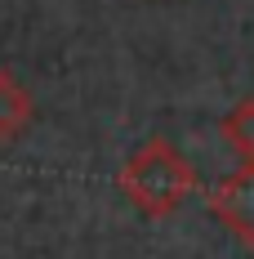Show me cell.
Segmentation results:
<instances>
[{
  "instance_id": "cell-1",
  "label": "cell",
  "mask_w": 254,
  "mask_h": 259,
  "mask_svg": "<svg viewBox=\"0 0 254 259\" xmlns=\"http://www.w3.org/2000/svg\"><path fill=\"white\" fill-rule=\"evenodd\" d=\"M121 192L129 206L147 219H165L174 214L192 192H196V170L192 161L165 139H147L138 152L121 165Z\"/></svg>"
},
{
  "instance_id": "cell-2",
  "label": "cell",
  "mask_w": 254,
  "mask_h": 259,
  "mask_svg": "<svg viewBox=\"0 0 254 259\" xmlns=\"http://www.w3.org/2000/svg\"><path fill=\"white\" fill-rule=\"evenodd\" d=\"M210 214H214L236 241L254 246V161H241L223 183H214V192H210Z\"/></svg>"
},
{
  "instance_id": "cell-3",
  "label": "cell",
  "mask_w": 254,
  "mask_h": 259,
  "mask_svg": "<svg viewBox=\"0 0 254 259\" xmlns=\"http://www.w3.org/2000/svg\"><path fill=\"white\" fill-rule=\"evenodd\" d=\"M31 116H36V107H31V94L23 90V80L0 67V143L23 139Z\"/></svg>"
},
{
  "instance_id": "cell-4",
  "label": "cell",
  "mask_w": 254,
  "mask_h": 259,
  "mask_svg": "<svg viewBox=\"0 0 254 259\" xmlns=\"http://www.w3.org/2000/svg\"><path fill=\"white\" fill-rule=\"evenodd\" d=\"M219 130H223V143H228L241 161H254V94L232 107L228 116L219 121Z\"/></svg>"
}]
</instances>
